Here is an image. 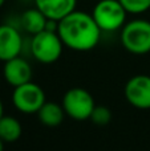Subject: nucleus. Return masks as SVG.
Returning a JSON list of instances; mask_svg holds the SVG:
<instances>
[{
	"label": "nucleus",
	"mask_w": 150,
	"mask_h": 151,
	"mask_svg": "<svg viewBox=\"0 0 150 151\" xmlns=\"http://www.w3.org/2000/svg\"><path fill=\"white\" fill-rule=\"evenodd\" d=\"M101 32L92 13L89 15L77 9L61 19L57 25V33L64 45L77 52H87L96 48Z\"/></svg>",
	"instance_id": "nucleus-1"
},
{
	"label": "nucleus",
	"mask_w": 150,
	"mask_h": 151,
	"mask_svg": "<svg viewBox=\"0 0 150 151\" xmlns=\"http://www.w3.org/2000/svg\"><path fill=\"white\" fill-rule=\"evenodd\" d=\"M121 44L133 55H146L150 52V21L136 19L125 23L121 28Z\"/></svg>",
	"instance_id": "nucleus-2"
},
{
	"label": "nucleus",
	"mask_w": 150,
	"mask_h": 151,
	"mask_svg": "<svg viewBox=\"0 0 150 151\" xmlns=\"http://www.w3.org/2000/svg\"><path fill=\"white\" fill-rule=\"evenodd\" d=\"M126 9L120 0H97L92 16L101 31L113 32L126 23Z\"/></svg>",
	"instance_id": "nucleus-3"
},
{
	"label": "nucleus",
	"mask_w": 150,
	"mask_h": 151,
	"mask_svg": "<svg viewBox=\"0 0 150 151\" xmlns=\"http://www.w3.org/2000/svg\"><path fill=\"white\" fill-rule=\"evenodd\" d=\"M65 47L57 32L44 29L33 35L31 42V52L33 57L41 64H53L60 58L63 48Z\"/></svg>",
	"instance_id": "nucleus-4"
},
{
	"label": "nucleus",
	"mask_w": 150,
	"mask_h": 151,
	"mask_svg": "<svg viewBox=\"0 0 150 151\" xmlns=\"http://www.w3.org/2000/svg\"><path fill=\"white\" fill-rule=\"evenodd\" d=\"M63 107L65 114L76 121L89 119L96 104L92 94L84 88H72L63 97Z\"/></svg>",
	"instance_id": "nucleus-5"
},
{
	"label": "nucleus",
	"mask_w": 150,
	"mask_h": 151,
	"mask_svg": "<svg viewBox=\"0 0 150 151\" xmlns=\"http://www.w3.org/2000/svg\"><path fill=\"white\" fill-rule=\"evenodd\" d=\"M45 93L37 83L32 81L16 86L12 93V102L19 111L24 114H33L37 113L39 109L44 105Z\"/></svg>",
	"instance_id": "nucleus-6"
},
{
	"label": "nucleus",
	"mask_w": 150,
	"mask_h": 151,
	"mask_svg": "<svg viewBox=\"0 0 150 151\" xmlns=\"http://www.w3.org/2000/svg\"><path fill=\"white\" fill-rule=\"evenodd\" d=\"M125 98L137 109H150V76L138 74L126 82L124 89Z\"/></svg>",
	"instance_id": "nucleus-7"
},
{
	"label": "nucleus",
	"mask_w": 150,
	"mask_h": 151,
	"mask_svg": "<svg viewBox=\"0 0 150 151\" xmlns=\"http://www.w3.org/2000/svg\"><path fill=\"white\" fill-rule=\"evenodd\" d=\"M23 48L21 35L15 27L1 24L0 25V61H5L20 56Z\"/></svg>",
	"instance_id": "nucleus-8"
},
{
	"label": "nucleus",
	"mask_w": 150,
	"mask_h": 151,
	"mask_svg": "<svg viewBox=\"0 0 150 151\" xmlns=\"http://www.w3.org/2000/svg\"><path fill=\"white\" fill-rule=\"evenodd\" d=\"M3 76H4V80L11 86L16 88V86H20L23 83L32 81L33 73H32V68L28 61L17 56V57L11 58L4 63Z\"/></svg>",
	"instance_id": "nucleus-9"
},
{
	"label": "nucleus",
	"mask_w": 150,
	"mask_h": 151,
	"mask_svg": "<svg viewBox=\"0 0 150 151\" xmlns=\"http://www.w3.org/2000/svg\"><path fill=\"white\" fill-rule=\"evenodd\" d=\"M35 5L49 20L60 21L76 9L77 0H35Z\"/></svg>",
	"instance_id": "nucleus-10"
},
{
	"label": "nucleus",
	"mask_w": 150,
	"mask_h": 151,
	"mask_svg": "<svg viewBox=\"0 0 150 151\" xmlns=\"http://www.w3.org/2000/svg\"><path fill=\"white\" fill-rule=\"evenodd\" d=\"M39 121L44 126L48 127H57L63 123L64 117H65V110L63 105L55 104V102H44L39 111L36 113Z\"/></svg>",
	"instance_id": "nucleus-11"
},
{
	"label": "nucleus",
	"mask_w": 150,
	"mask_h": 151,
	"mask_svg": "<svg viewBox=\"0 0 150 151\" xmlns=\"http://www.w3.org/2000/svg\"><path fill=\"white\" fill-rule=\"evenodd\" d=\"M47 23L48 17L36 7L29 8L21 15V27H23L24 31L31 33L32 36L44 31Z\"/></svg>",
	"instance_id": "nucleus-12"
},
{
	"label": "nucleus",
	"mask_w": 150,
	"mask_h": 151,
	"mask_svg": "<svg viewBox=\"0 0 150 151\" xmlns=\"http://www.w3.org/2000/svg\"><path fill=\"white\" fill-rule=\"evenodd\" d=\"M21 133L23 127L15 117L3 115L0 118V138L3 139V142L7 143L16 142L21 137Z\"/></svg>",
	"instance_id": "nucleus-13"
},
{
	"label": "nucleus",
	"mask_w": 150,
	"mask_h": 151,
	"mask_svg": "<svg viewBox=\"0 0 150 151\" xmlns=\"http://www.w3.org/2000/svg\"><path fill=\"white\" fill-rule=\"evenodd\" d=\"M89 119L97 126H106L112 121V113L106 106H97L96 105Z\"/></svg>",
	"instance_id": "nucleus-14"
},
{
	"label": "nucleus",
	"mask_w": 150,
	"mask_h": 151,
	"mask_svg": "<svg viewBox=\"0 0 150 151\" xmlns=\"http://www.w3.org/2000/svg\"><path fill=\"white\" fill-rule=\"evenodd\" d=\"M128 13L140 15L150 9V0H120Z\"/></svg>",
	"instance_id": "nucleus-15"
},
{
	"label": "nucleus",
	"mask_w": 150,
	"mask_h": 151,
	"mask_svg": "<svg viewBox=\"0 0 150 151\" xmlns=\"http://www.w3.org/2000/svg\"><path fill=\"white\" fill-rule=\"evenodd\" d=\"M3 111H4V109H3V102H1V99H0V118L4 115L3 114Z\"/></svg>",
	"instance_id": "nucleus-16"
},
{
	"label": "nucleus",
	"mask_w": 150,
	"mask_h": 151,
	"mask_svg": "<svg viewBox=\"0 0 150 151\" xmlns=\"http://www.w3.org/2000/svg\"><path fill=\"white\" fill-rule=\"evenodd\" d=\"M0 151H4V142L1 138H0Z\"/></svg>",
	"instance_id": "nucleus-17"
},
{
	"label": "nucleus",
	"mask_w": 150,
	"mask_h": 151,
	"mask_svg": "<svg viewBox=\"0 0 150 151\" xmlns=\"http://www.w3.org/2000/svg\"><path fill=\"white\" fill-rule=\"evenodd\" d=\"M4 3H5V0H0V8L3 7V4H4Z\"/></svg>",
	"instance_id": "nucleus-18"
}]
</instances>
